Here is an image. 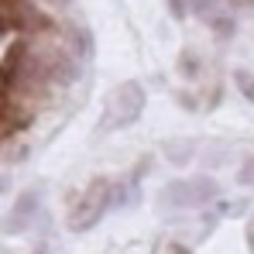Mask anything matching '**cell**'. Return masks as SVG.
Here are the masks:
<instances>
[{
	"label": "cell",
	"mask_w": 254,
	"mask_h": 254,
	"mask_svg": "<svg viewBox=\"0 0 254 254\" xmlns=\"http://www.w3.org/2000/svg\"><path fill=\"white\" fill-rule=\"evenodd\" d=\"M114 196H117V189H114L110 179H93V182L86 186V192L79 196V203H76L72 216H69V227H72L76 234H83V230H89V227H96L100 216L110 210Z\"/></svg>",
	"instance_id": "obj_1"
},
{
	"label": "cell",
	"mask_w": 254,
	"mask_h": 254,
	"mask_svg": "<svg viewBox=\"0 0 254 254\" xmlns=\"http://www.w3.org/2000/svg\"><path fill=\"white\" fill-rule=\"evenodd\" d=\"M220 196V186L210 175H196V179H175L162 189V199L175 210H192V206H206Z\"/></svg>",
	"instance_id": "obj_2"
},
{
	"label": "cell",
	"mask_w": 254,
	"mask_h": 254,
	"mask_svg": "<svg viewBox=\"0 0 254 254\" xmlns=\"http://www.w3.org/2000/svg\"><path fill=\"white\" fill-rule=\"evenodd\" d=\"M141 110H144V86L127 79L110 93L103 121H107V127H130L141 117Z\"/></svg>",
	"instance_id": "obj_3"
},
{
	"label": "cell",
	"mask_w": 254,
	"mask_h": 254,
	"mask_svg": "<svg viewBox=\"0 0 254 254\" xmlns=\"http://www.w3.org/2000/svg\"><path fill=\"white\" fill-rule=\"evenodd\" d=\"M38 210H42V189H24L17 196V203L10 206V213L0 220V230L3 234H24V230H31Z\"/></svg>",
	"instance_id": "obj_4"
},
{
	"label": "cell",
	"mask_w": 254,
	"mask_h": 254,
	"mask_svg": "<svg viewBox=\"0 0 254 254\" xmlns=\"http://www.w3.org/2000/svg\"><path fill=\"white\" fill-rule=\"evenodd\" d=\"M234 83H237V89H241V93H244V100H248V103H254V72L237 69V72H234Z\"/></svg>",
	"instance_id": "obj_5"
},
{
	"label": "cell",
	"mask_w": 254,
	"mask_h": 254,
	"mask_svg": "<svg viewBox=\"0 0 254 254\" xmlns=\"http://www.w3.org/2000/svg\"><path fill=\"white\" fill-rule=\"evenodd\" d=\"M182 62H186V65H182V72H186V76H196V72H199V59H192V52H186V55H182Z\"/></svg>",
	"instance_id": "obj_6"
},
{
	"label": "cell",
	"mask_w": 254,
	"mask_h": 254,
	"mask_svg": "<svg viewBox=\"0 0 254 254\" xmlns=\"http://www.w3.org/2000/svg\"><path fill=\"white\" fill-rule=\"evenodd\" d=\"M169 10H172L175 21H182L186 17V0H169Z\"/></svg>",
	"instance_id": "obj_7"
},
{
	"label": "cell",
	"mask_w": 254,
	"mask_h": 254,
	"mask_svg": "<svg viewBox=\"0 0 254 254\" xmlns=\"http://www.w3.org/2000/svg\"><path fill=\"white\" fill-rule=\"evenodd\" d=\"M169 254H189V251H186V248H179V244H172V248H169Z\"/></svg>",
	"instance_id": "obj_8"
}]
</instances>
